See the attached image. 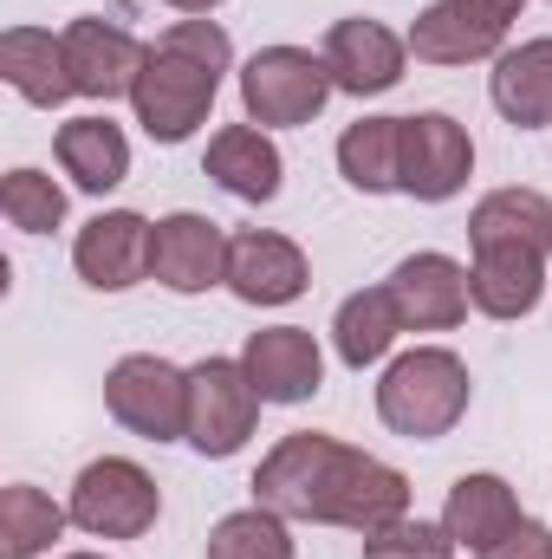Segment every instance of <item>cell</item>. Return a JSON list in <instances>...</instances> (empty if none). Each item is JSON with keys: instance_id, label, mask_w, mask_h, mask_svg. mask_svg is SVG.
Listing matches in <instances>:
<instances>
[{"instance_id": "ba28073f", "label": "cell", "mask_w": 552, "mask_h": 559, "mask_svg": "<svg viewBox=\"0 0 552 559\" xmlns=\"http://www.w3.org/2000/svg\"><path fill=\"white\" fill-rule=\"evenodd\" d=\"M65 66H72V92L79 98H131L137 92V72L143 59H149V46H137L124 26H111V20H72L65 33Z\"/></svg>"}, {"instance_id": "4fadbf2b", "label": "cell", "mask_w": 552, "mask_h": 559, "mask_svg": "<svg viewBox=\"0 0 552 559\" xmlns=\"http://www.w3.org/2000/svg\"><path fill=\"white\" fill-rule=\"evenodd\" d=\"M241 365H248L261 404H305L325 384V358H319V338L305 325H267V332H254L248 352H241Z\"/></svg>"}, {"instance_id": "603a6c76", "label": "cell", "mask_w": 552, "mask_h": 559, "mask_svg": "<svg viewBox=\"0 0 552 559\" xmlns=\"http://www.w3.org/2000/svg\"><path fill=\"white\" fill-rule=\"evenodd\" d=\"M338 169L351 189L364 195H391L404 189V118H358L338 138Z\"/></svg>"}, {"instance_id": "ac0fdd59", "label": "cell", "mask_w": 552, "mask_h": 559, "mask_svg": "<svg viewBox=\"0 0 552 559\" xmlns=\"http://www.w3.org/2000/svg\"><path fill=\"white\" fill-rule=\"evenodd\" d=\"M520 521H527V514H520V501H514V488H507L501 475H461V481L448 488V508H442L448 540L468 547V554H488V547L507 540Z\"/></svg>"}, {"instance_id": "7402d4cb", "label": "cell", "mask_w": 552, "mask_h": 559, "mask_svg": "<svg viewBox=\"0 0 552 559\" xmlns=\"http://www.w3.org/2000/svg\"><path fill=\"white\" fill-rule=\"evenodd\" d=\"M52 150H59V169L85 195H105V189H118L131 176V143H124V131L111 118H72V124H59Z\"/></svg>"}, {"instance_id": "6da1fadb", "label": "cell", "mask_w": 552, "mask_h": 559, "mask_svg": "<svg viewBox=\"0 0 552 559\" xmlns=\"http://www.w3.org/2000/svg\"><path fill=\"white\" fill-rule=\"evenodd\" d=\"M254 501L286 521H319V527H351V534H384V527L410 521L404 468H391L338 436H319V429L279 436L274 455L254 475Z\"/></svg>"}, {"instance_id": "7a4b0ae2", "label": "cell", "mask_w": 552, "mask_h": 559, "mask_svg": "<svg viewBox=\"0 0 552 559\" xmlns=\"http://www.w3.org/2000/svg\"><path fill=\"white\" fill-rule=\"evenodd\" d=\"M228 59H235V46H228V33L215 20H176L149 46V59H143V72H137V92H131L137 124L156 143L195 138L208 124V111H215Z\"/></svg>"}, {"instance_id": "4316f807", "label": "cell", "mask_w": 552, "mask_h": 559, "mask_svg": "<svg viewBox=\"0 0 552 559\" xmlns=\"http://www.w3.org/2000/svg\"><path fill=\"white\" fill-rule=\"evenodd\" d=\"M208 559H292L286 514H274V508L254 501V508L215 521V534H208Z\"/></svg>"}, {"instance_id": "8992f818", "label": "cell", "mask_w": 552, "mask_h": 559, "mask_svg": "<svg viewBox=\"0 0 552 559\" xmlns=\"http://www.w3.org/2000/svg\"><path fill=\"white\" fill-rule=\"evenodd\" d=\"M156 514H163L156 481L124 455H105L72 481V527H85L98 540H137L156 527Z\"/></svg>"}, {"instance_id": "9a60e30c", "label": "cell", "mask_w": 552, "mask_h": 559, "mask_svg": "<svg viewBox=\"0 0 552 559\" xmlns=\"http://www.w3.org/2000/svg\"><path fill=\"white\" fill-rule=\"evenodd\" d=\"M404 52L410 39H397L391 26L377 20H338L332 39H325V66H332V85L351 92V98H377L404 79Z\"/></svg>"}, {"instance_id": "4dcf8cb0", "label": "cell", "mask_w": 552, "mask_h": 559, "mask_svg": "<svg viewBox=\"0 0 552 559\" xmlns=\"http://www.w3.org/2000/svg\"><path fill=\"white\" fill-rule=\"evenodd\" d=\"M468 13H481V20H494V26H514V13H520V0H461Z\"/></svg>"}, {"instance_id": "83f0119b", "label": "cell", "mask_w": 552, "mask_h": 559, "mask_svg": "<svg viewBox=\"0 0 552 559\" xmlns=\"http://www.w3.org/2000/svg\"><path fill=\"white\" fill-rule=\"evenodd\" d=\"M0 215L20 228V235H52L65 222V189L39 169H13L0 182Z\"/></svg>"}, {"instance_id": "9c48e42d", "label": "cell", "mask_w": 552, "mask_h": 559, "mask_svg": "<svg viewBox=\"0 0 552 559\" xmlns=\"http://www.w3.org/2000/svg\"><path fill=\"white\" fill-rule=\"evenodd\" d=\"M468 169H475V143H468V131L448 111L404 118V195L448 202V195H461Z\"/></svg>"}, {"instance_id": "5bb4252c", "label": "cell", "mask_w": 552, "mask_h": 559, "mask_svg": "<svg viewBox=\"0 0 552 559\" xmlns=\"http://www.w3.org/2000/svg\"><path fill=\"white\" fill-rule=\"evenodd\" d=\"M305 254L274 228H241L228 241V286L248 306H292L305 293Z\"/></svg>"}, {"instance_id": "484cf974", "label": "cell", "mask_w": 552, "mask_h": 559, "mask_svg": "<svg viewBox=\"0 0 552 559\" xmlns=\"http://www.w3.org/2000/svg\"><path fill=\"white\" fill-rule=\"evenodd\" d=\"M65 521H72V508H52V495L13 481V488L0 495V559L46 554V547L65 534Z\"/></svg>"}, {"instance_id": "277c9868", "label": "cell", "mask_w": 552, "mask_h": 559, "mask_svg": "<svg viewBox=\"0 0 552 559\" xmlns=\"http://www.w3.org/2000/svg\"><path fill=\"white\" fill-rule=\"evenodd\" d=\"M332 66L325 52H305V46H267L241 66V111L248 124L261 131H286V124H312L332 98Z\"/></svg>"}, {"instance_id": "cb8c5ba5", "label": "cell", "mask_w": 552, "mask_h": 559, "mask_svg": "<svg viewBox=\"0 0 552 559\" xmlns=\"http://www.w3.org/2000/svg\"><path fill=\"white\" fill-rule=\"evenodd\" d=\"M397 332H404V312H397L391 286H364V293H351V299L338 306V319H332L338 358H345L351 371L377 365V358H384V352L397 345Z\"/></svg>"}, {"instance_id": "f546056e", "label": "cell", "mask_w": 552, "mask_h": 559, "mask_svg": "<svg viewBox=\"0 0 552 559\" xmlns=\"http://www.w3.org/2000/svg\"><path fill=\"white\" fill-rule=\"evenodd\" d=\"M481 559H552V527L547 521H520L507 540H494Z\"/></svg>"}, {"instance_id": "e0dca14e", "label": "cell", "mask_w": 552, "mask_h": 559, "mask_svg": "<svg viewBox=\"0 0 552 559\" xmlns=\"http://www.w3.org/2000/svg\"><path fill=\"white\" fill-rule=\"evenodd\" d=\"M0 72H7V85H13L26 105H39V111L79 98V92H72V66H65V39H52V33H39V26H7V33H0Z\"/></svg>"}, {"instance_id": "1f68e13d", "label": "cell", "mask_w": 552, "mask_h": 559, "mask_svg": "<svg viewBox=\"0 0 552 559\" xmlns=\"http://www.w3.org/2000/svg\"><path fill=\"white\" fill-rule=\"evenodd\" d=\"M169 7H176V13H189V20H202V13H215L221 0H169Z\"/></svg>"}, {"instance_id": "52a82bcc", "label": "cell", "mask_w": 552, "mask_h": 559, "mask_svg": "<svg viewBox=\"0 0 552 559\" xmlns=\"http://www.w3.org/2000/svg\"><path fill=\"white\" fill-rule=\"evenodd\" d=\"M261 423V391L241 358H202L189 371V442L202 455H235Z\"/></svg>"}, {"instance_id": "2e32d148", "label": "cell", "mask_w": 552, "mask_h": 559, "mask_svg": "<svg viewBox=\"0 0 552 559\" xmlns=\"http://www.w3.org/2000/svg\"><path fill=\"white\" fill-rule=\"evenodd\" d=\"M468 293L488 319H527L547 293V254L520 248V241H475Z\"/></svg>"}, {"instance_id": "7c38bea8", "label": "cell", "mask_w": 552, "mask_h": 559, "mask_svg": "<svg viewBox=\"0 0 552 559\" xmlns=\"http://www.w3.org/2000/svg\"><path fill=\"white\" fill-rule=\"evenodd\" d=\"M149 274L169 293H208L215 280H228V235L208 215H163L156 241H149Z\"/></svg>"}, {"instance_id": "d6986e66", "label": "cell", "mask_w": 552, "mask_h": 559, "mask_svg": "<svg viewBox=\"0 0 552 559\" xmlns=\"http://www.w3.org/2000/svg\"><path fill=\"white\" fill-rule=\"evenodd\" d=\"M501 39H507V26H494V20H481V13H468L461 0H435V7H422L410 26V52L422 66H468V59H494L501 52Z\"/></svg>"}, {"instance_id": "d4e9b609", "label": "cell", "mask_w": 552, "mask_h": 559, "mask_svg": "<svg viewBox=\"0 0 552 559\" xmlns=\"http://www.w3.org/2000/svg\"><path fill=\"white\" fill-rule=\"evenodd\" d=\"M468 241H520L552 254V202L540 189H494L468 215Z\"/></svg>"}, {"instance_id": "ffe728a7", "label": "cell", "mask_w": 552, "mask_h": 559, "mask_svg": "<svg viewBox=\"0 0 552 559\" xmlns=\"http://www.w3.org/2000/svg\"><path fill=\"white\" fill-rule=\"evenodd\" d=\"M228 195H241V202H274L279 195V176H286V163H279L274 138L261 131V124H228V131H215L208 138V163H202Z\"/></svg>"}, {"instance_id": "8fae6325", "label": "cell", "mask_w": 552, "mask_h": 559, "mask_svg": "<svg viewBox=\"0 0 552 559\" xmlns=\"http://www.w3.org/2000/svg\"><path fill=\"white\" fill-rule=\"evenodd\" d=\"M397 312H404V332H455L475 306L468 293V267L448 261V254H410L397 261V274L384 280Z\"/></svg>"}, {"instance_id": "d6a6232c", "label": "cell", "mask_w": 552, "mask_h": 559, "mask_svg": "<svg viewBox=\"0 0 552 559\" xmlns=\"http://www.w3.org/2000/svg\"><path fill=\"white\" fill-rule=\"evenodd\" d=\"M65 559H105V554H65Z\"/></svg>"}, {"instance_id": "3957f363", "label": "cell", "mask_w": 552, "mask_h": 559, "mask_svg": "<svg viewBox=\"0 0 552 559\" xmlns=\"http://www.w3.org/2000/svg\"><path fill=\"white\" fill-rule=\"evenodd\" d=\"M377 417L410 442H435L468 417V365L442 345L404 352L377 384Z\"/></svg>"}, {"instance_id": "5b68a950", "label": "cell", "mask_w": 552, "mask_h": 559, "mask_svg": "<svg viewBox=\"0 0 552 559\" xmlns=\"http://www.w3.org/2000/svg\"><path fill=\"white\" fill-rule=\"evenodd\" d=\"M105 404L143 442H176V436H189V371H176L156 352H131L111 365Z\"/></svg>"}, {"instance_id": "f1b7e54d", "label": "cell", "mask_w": 552, "mask_h": 559, "mask_svg": "<svg viewBox=\"0 0 552 559\" xmlns=\"http://www.w3.org/2000/svg\"><path fill=\"white\" fill-rule=\"evenodd\" d=\"M455 540L448 527H429V521H397L384 534H364V559H448Z\"/></svg>"}, {"instance_id": "44dd1931", "label": "cell", "mask_w": 552, "mask_h": 559, "mask_svg": "<svg viewBox=\"0 0 552 559\" xmlns=\"http://www.w3.org/2000/svg\"><path fill=\"white\" fill-rule=\"evenodd\" d=\"M488 92H494V111H501L507 124H520V131L552 124V39H520V46H507V52L494 59Z\"/></svg>"}, {"instance_id": "30bf717a", "label": "cell", "mask_w": 552, "mask_h": 559, "mask_svg": "<svg viewBox=\"0 0 552 559\" xmlns=\"http://www.w3.org/2000/svg\"><path fill=\"white\" fill-rule=\"evenodd\" d=\"M149 241H156V228L131 215V209H105V215H92L85 228H79V241H72V267L85 286H98V293H124V286H137L149 274Z\"/></svg>"}]
</instances>
